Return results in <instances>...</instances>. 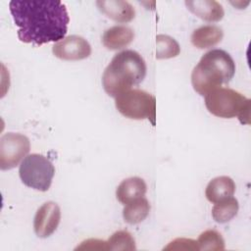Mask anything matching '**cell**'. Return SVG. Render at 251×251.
<instances>
[{"label": "cell", "instance_id": "1", "mask_svg": "<svg viewBox=\"0 0 251 251\" xmlns=\"http://www.w3.org/2000/svg\"><path fill=\"white\" fill-rule=\"evenodd\" d=\"M9 8L22 42L40 46L65 38L70 18L62 2L14 0Z\"/></svg>", "mask_w": 251, "mask_h": 251}, {"label": "cell", "instance_id": "2", "mask_svg": "<svg viewBox=\"0 0 251 251\" xmlns=\"http://www.w3.org/2000/svg\"><path fill=\"white\" fill-rule=\"evenodd\" d=\"M146 63L134 50H124L116 54L105 69L102 84L105 92L112 97L139 84L146 75Z\"/></svg>", "mask_w": 251, "mask_h": 251}, {"label": "cell", "instance_id": "3", "mask_svg": "<svg viewBox=\"0 0 251 251\" xmlns=\"http://www.w3.org/2000/svg\"><path fill=\"white\" fill-rule=\"evenodd\" d=\"M235 64L230 55L222 49H213L205 53L191 73L194 90L204 96L227 83L233 77Z\"/></svg>", "mask_w": 251, "mask_h": 251}, {"label": "cell", "instance_id": "4", "mask_svg": "<svg viewBox=\"0 0 251 251\" xmlns=\"http://www.w3.org/2000/svg\"><path fill=\"white\" fill-rule=\"evenodd\" d=\"M207 110L216 117L231 119L237 117L241 124H250L251 101L240 92L219 87L205 95Z\"/></svg>", "mask_w": 251, "mask_h": 251}, {"label": "cell", "instance_id": "5", "mask_svg": "<svg viewBox=\"0 0 251 251\" xmlns=\"http://www.w3.org/2000/svg\"><path fill=\"white\" fill-rule=\"evenodd\" d=\"M117 110L126 118L132 120L147 119L155 126L156 99L141 89H129L115 97Z\"/></svg>", "mask_w": 251, "mask_h": 251}, {"label": "cell", "instance_id": "6", "mask_svg": "<svg viewBox=\"0 0 251 251\" xmlns=\"http://www.w3.org/2000/svg\"><path fill=\"white\" fill-rule=\"evenodd\" d=\"M54 174L55 168L51 161L37 153L25 156L19 168L23 183L39 191H47L50 188Z\"/></svg>", "mask_w": 251, "mask_h": 251}, {"label": "cell", "instance_id": "7", "mask_svg": "<svg viewBox=\"0 0 251 251\" xmlns=\"http://www.w3.org/2000/svg\"><path fill=\"white\" fill-rule=\"evenodd\" d=\"M30 148L29 139L18 132H7L0 138V169L11 170L25 157Z\"/></svg>", "mask_w": 251, "mask_h": 251}, {"label": "cell", "instance_id": "8", "mask_svg": "<svg viewBox=\"0 0 251 251\" xmlns=\"http://www.w3.org/2000/svg\"><path fill=\"white\" fill-rule=\"evenodd\" d=\"M55 57L66 61L83 60L90 56L91 46L86 39L78 35H70L55 43L52 47Z\"/></svg>", "mask_w": 251, "mask_h": 251}, {"label": "cell", "instance_id": "9", "mask_svg": "<svg viewBox=\"0 0 251 251\" xmlns=\"http://www.w3.org/2000/svg\"><path fill=\"white\" fill-rule=\"evenodd\" d=\"M61 221V210L53 201L45 202L36 211L33 220V229L38 237L50 236L58 227Z\"/></svg>", "mask_w": 251, "mask_h": 251}, {"label": "cell", "instance_id": "10", "mask_svg": "<svg viewBox=\"0 0 251 251\" xmlns=\"http://www.w3.org/2000/svg\"><path fill=\"white\" fill-rule=\"evenodd\" d=\"M96 5L103 14L118 23H128L135 17V10L127 1H97Z\"/></svg>", "mask_w": 251, "mask_h": 251}, {"label": "cell", "instance_id": "11", "mask_svg": "<svg viewBox=\"0 0 251 251\" xmlns=\"http://www.w3.org/2000/svg\"><path fill=\"white\" fill-rule=\"evenodd\" d=\"M187 9L206 22H219L224 18L223 6L215 0L185 1Z\"/></svg>", "mask_w": 251, "mask_h": 251}, {"label": "cell", "instance_id": "12", "mask_svg": "<svg viewBox=\"0 0 251 251\" xmlns=\"http://www.w3.org/2000/svg\"><path fill=\"white\" fill-rule=\"evenodd\" d=\"M235 191V183L229 176H217L207 184L205 195L212 203H218L231 197Z\"/></svg>", "mask_w": 251, "mask_h": 251}, {"label": "cell", "instance_id": "13", "mask_svg": "<svg viewBox=\"0 0 251 251\" xmlns=\"http://www.w3.org/2000/svg\"><path fill=\"white\" fill-rule=\"evenodd\" d=\"M133 38L134 32L130 27L114 25L104 31L102 43L109 50H119L131 43Z\"/></svg>", "mask_w": 251, "mask_h": 251}, {"label": "cell", "instance_id": "14", "mask_svg": "<svg viewBox=\"0 0 251 251\" xmlns=\"http://www.w3.org/2000/svg\"><path fill=\"white\" fill-rule=\"evenodd\" d=\"M146 190L147 185L145 181L138 176H132L124 179L118 185L116 189V197L121 203L126 205L134 199L144 196Z\"/></svg>", "mask_w": 251, "mask_h": 251}, {"label": "cell", "instance_id": "15", "mask_svg": "<svg viewBox=\"0 0 251 251\" xmlns=\"http://www.w3.org/2000/svg\"><path fill=\"white\" fill-rule=\"evenodd\" d=\"M223 29L215 25H206L196 28L191 34V43L199 49H207L220 43L223 39Z\"/></svg>", "mask_w": 251, "mask_h": 251}, {"label": "cell", "instance_id": "16", "mask_svg": "<svg viewBox=\"0 0 251 251\" xmlns=\"http://www.w3.org/2000/svg\"><path fill=\"white\" fill-rule=\"evenodd\" d=\"M150 208V203L144 196L134 199L126 204L123 210L124 220L130 225L138 224L147 218Z\"/></svg>", "mask_w": 251, "mask_h": 251}, {"label": "cell", "instance_id": "17", "mask_svg": "<svg viewBox=\"0 0 251 251\" xmlns=\"http://www.w3.org/2000/svg\"><path fill=\"white\" fill-rule=\"evenodd\" d=\"M238 201L234 197H229L221 202L215 203L212 209L213 219L220 224H225L233 219L238 212Z\"/></svg>", "mask_w": 251, "mask_h": 251}, {"label": "cell", "instance_id": "18", "mask_svg": "<svg viewBox=\"0 0 251 251\" xmlns=\"http://www.w3.org/2000/svg\"><path fill=\"white\" fill-rule=\"evenodd\" d=\"M180 53L179 44L173 37L166 34L156 36V58L170 59L176 57Z\"/></svg>", "mask_w": 251, "mask_h": 251}, {"label": "cell", "instance_id": "19", "mask_svg": "<svg viewBox=\"0 0 251 251\" xmlns=\"http://www.w3.org/2000/svg\"><path fill=\"white\" fill-rule=\"evenodd\" d=\"M199 250H224L225 241L222 234L215 229H208L202 232L197 241Z\"/></svg>", "mask_w": 251, "mask_h": 251}, {"label": "cell", "instance_id": "20", "mask_svg": "<svg viewBox=\"0 0 251 251\" xmlns=\"http://www.w3.org/2000/svg\"><path fill=\"white\" fill-rule=\"evenodd\" d=\"M107 247L110 250H134L135 241L127 230H119L110 236Z\"/></svg>", "mask_w": 251, "mask_h": 251}]
</instances>
